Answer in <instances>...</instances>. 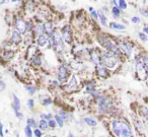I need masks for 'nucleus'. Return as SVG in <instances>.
Wrapping results in <instances>:
<instances>
[{
  "mask_svg": "<svg viewBox=\"0 0 148 137\" xmlns=\"http://www.w3.org/2000/svg\"><path fill=\"white\" fill-rule=\"evenodd\" d=\"M112 129L117 137H133L130 126L122 120H114L112 122Z\"/></svg>",
  "mask_w": 148,
  "mask_h": 137,
  "instance_id": "obj_1",
  "label": "nucleus"
},
{
  "mask_svg": "<svg viewBox=\"0 0 148 137\" xmlns=\"http://www.w3.org/2000/svg\"><path fill=\"white\" fill-rule=\"evenodd\" d=\"M101 64L106 67H109V68H114L117 64L118 60L117 57H116L115 54L111 53V52L107 51V52H103L101 53Z\"/></svg>",
  "mask_w": 148,
  "mask_h": 137,
  "instance_id": "obj_2",
  "label": "nucleus"
},
{
  "mask_svg": "<svg viewBox=\"0 0 148 137\" xmlns=\"http://www.w3.org/2000/svg\"><path fill=\"white\" fill-rule=\"evenodd\" d=\"M99 42H101V45H103L107 50H109V52L115 54V55H118V54H119V49H118L117 46H116L111 40H109L106 37H99Z\"/></svg>",
  "mask_w": 148,
  "mask_h": 137,
  "instance_id": "obj_3",
  "label": "nucleus"
},
{
  "mask_svg": "<svg viewBox=\"0 0 148 137\" xmlns=\"http://www.w3.org/2000/svg\"><path fill=\"white\" fill-rule=\"evenodd\" d=\"M97 106H99V113H106L109 112L110 107H111V101L109 98H105V96H99V100H97Z\"/></svg>",
  "mask_w": 148,
  "mask_h": 137,
  "instance_id": "obj_4",
  "label": "nucleus"
},
{
  "mask_svg": "<svg viewBox=\"0 0 148 137\" xmlns=\"http://www.w3.org/2000/svg\"><path fill=\"white\" fill-rule=\"evenodd\" d=\"M53 39H54V43H55L56 46V50L58 52H61L62 49H63V38L62 36L59 34V32H56L53 36Z\"/></svg>",
  "mask_w": 148,
  "mask_h": 137,
  "instance_id": "obj_5",
  "label": "nucleus"
},
{
  "mask_svg": "<svg viewBox=\"0 0 148 137\" xmlns=\"http://www.w3.org/2000/svg\"><path fill=\"white\" fill-rule=\"evenodd\" d=\"M15 25H16L17 31L21 34H25L27 31V23H25L23 19H17L15 21Z\"/></svg>",
  "mask_w": 148,
  "mask_h": 137,
  "instance_id": "obj_6",
  "label": "nucleus"
},
{
  "mask_svg": "<svg viewBox=\"0 0 148 137\" xmlns=\"http://www.w3.org/2000/svg\"><path fill=\"white\" fill-rule=\"evenodd\" d=\"M62 38L63 40L66 42V43H71V40H72V37H71V32H70V28L68 25H66L63 30H62V34H61Z\"/></svg>",
  "mask_w": 148,
  "mask_h": 137,
  "instance_id": "obj_7",
  "label": "nucleus"
},
{
  "mask_svg": "<svg viewBox=\"0 0 148 137\" xmlns=\"http://www.w3.org/2000/svg\"><path fill=\"white\" fill-rule=\"evenodd\" d=\"M67 77V69L65 66H60L58 70V78L60 81H64Z\"/></svg>",
  "mask_w": 148,
  "mask_h": 137,
  "instance_id": "obj_8",
  "label": "nucleus"
},
{
  "mask_svg": "<svg viewBox=\"0 0 148 137\" xmlns=\"http://www.w3.org/2000/svg\"><path fill=\"white\" fill-rule=\"evenodd\" d=\"M90 58H91V61L95 64V65H99L101 63V57L99 56V54L97 53L95 51H92L90 53Z\"/></svg>",
  "mask_w": 148,
  "mask_h": 137,
  "instance_id": "obj_9",
  "label": "nucleus"
},
{
  "mask_svg": "<svg viewBox=\"0 0 148 137\" xmlns=\"http://www.w3.org/2000/svg\"><path fill=\"white\" fill-rule=\"evenodd\" d=\"M44 29H45V32L47 33L48 36L52 37L53 36V33H54V29H53V25L50 21H47V23L44 25Z\"/></svg>",
  "mask_w": 148,
  "mask_h": 137,
  "instance_id": "obj_10",
  "label": "nucleus"
},
{
  "mask_svg": "<svg viewBox=\"0 0 148 137\" xmlns=\"http://www.w3.org/2000/svg\"><path fill=\"white\" fill-rule=\"evenodd\" d=\"M11 41L14 44H17L21 41V33L18 31H13L12 35H11Z\"/></svg>",
  "mask_w": 148,
  "mask_h": 137,
  "instance_id": "obj_11",
  "label": "nucleus"
},
{
  "mask_svg": "<svg viewBox=\"0 0 148 137\" xmlns=\"http://www.w3.org/2000/svg\"><path fill=\"white\" fill-rule=\"evenodd\" d=\"M131 49H132V47H131L130 44H127V43H122L121 44V50L123 52H125V53L127 54V56L131 55V52H132Z\"/></svg>",
  "mask_w": 148,
  "mask_h": 137,
  "instance_id": "obj_12",
  "label": "nucleus"
},
{
  "mask_svg": "<svg viewBox=\"0 0 148 137\" xmlns=\"http://www.w3.org/2000/svg\"><path fill=\"white\" fill-rule=\"evenodd\" d=\"M13 110H14V112H17V111H19V109H21V102H19L18 98H17L15 94H13Z\"/></svg>",
  "mask_w": 148,
  "mask_h": 137,
  "instance_id": "obj_13",
  "label": "nucleus"
},
{
  "mask_svg": "<svg viewBox=\"0 0 148 137\" xmlns=\"http://www.w3.org/2000/svg\"><path fill=\"white\" fill-rule=\"evenodd\" d=\"M37 43H38V45H39V46H41V47H44V46H45L46 44L48 43V41H47V39H46L45 36L42 35V36H39V37H38Z\"/></svg>",
  "mask_w": 148,
  "mask_h": 137,
  "instance_id": "obj_14",
  "label": "nucleus"
},
{
  "mask_svg": "<svg viewBox=\"0 0 148 137\" xmlns=\"http://www.w3.org/2000/svg\"><path fill=\"white\" fill-rule=\"evenodd\" d=\"M77 86V81H76V77L75 76H72L71 79H70V82H69V85H68V87H69V89H75Z\"/></svg>",
  "mask_w": 148,
  "mask_h": 137,
  "instance_id": "obj_15",
  "label": "nucleus"
},
{
  "mask_svg": "<svg viewBox=\"0 0 148 137\" xmlns=\"http://www.w3.org/2000/svg\"><path fill=\"white\" fill-rule=\"evenodd\" d=\"M110 28L114 30H118V31H122V30H125V27L123 25H120V23H110Z\"/></svg>",
  "mask_w": 148,
  "mask_h": 137,
  "instance_id": "obj_16",
  "label": "nucleus"
},
{
  "mask_svg": "<svg viewBox=\"0 0 148 137\" xmlns=\"http://www.w3.org/2000/svg\"><path fill=\"white\" fill-rule=\"evenodd\" d=\"M97 73H99V75L103 76V77H106V76L108 75L107 70H106V68L103 67V66H99L97 69Z\"/></svg>",
  "mask_w": 148,
  "mask_h": 137,
  "instance_id": "obj_17",
  "label": "nucleus"
},
{
  "mask_svg": "<svg viewBox=\"0 0 148 137\" xmlns=\"http://www.w3.org/2000/svg\"><path fill=\"white\" fill-rule=\"evenodd\" d=\"M84 122L86 123L88 126H91V127H95V126H97V121H95V119H92V118H85Z\"/></svg>",
  "mask_w": 148,
  "mask_h": 137,
  "instance_id": "obj_18",
  "label": "nucleus"
},
{
  "mask_svg": "<svg viewBox=\"0 0 148 137\" xmlns=\"http://www.w3.org/2000/svg\"><path fill=\"white\" fill-rule=\"evenodd\" d=\"M35 32H36V34H37L38 36H42L44 32H45V29H44L43 25H37V27L35 28Z\"/></svg>",
  "mask_w": 148,
  "mask_h": 137,
  "instance_id": "obj_19",
  "label": "nucleus"
},
{
  "mask_svg": "<svg viewBox=\"0 0 148 137\" xmlns=\"http://www.w3.org/2000/svg\"><path fill=\"white\" fill-rule=\"evenodd\" d=\"M39 126H40V129H41V130H47L48 126H49V123H48L47 121L44 120V119H43V120L40 121Z\"/></svg>",
  "mask_w": 148,
  "mask_h": 137,
  "instance_id": "obj_20",
  "label": "nucleus"
},
{
  "mask_svg": "<svg viewBox=\"0 0 148 137\" xmlns=\"http://www.w3.org/2000/svg\"><path fill=\"white\" fill-rule=\"evenodd\" d=\"M142 65H143V68L146 72H148V57L147 56H144L142 57Z\"/></svg>",
  "mask_w": 148,
  "mask_h": 137,
  "instance_id": "obj_21",
  "label": "nucleus"
},
{
  "mask_svg": "<svg viewBox=\"0 0 148 137\" xmlns=\"http://www.w3.org/2000/svg\"><path fill=\"white\" fill-rule=\"evenodd\" d=\"M55 121L57 122V124L59 125V127H63V119L61 118L60 115H56L55 116Z\"/></svg>",
  "mask_w": 148,
  "mask_h": 137,
  "instance_id": "obj_22",
  "label": "nucleus"
},
{
  "mask_svg": "<svg viewBox=\"0 0 148 137\" xmlns=\"http://www.w3.org/2000/svg\"><path fill=\"white\" fill-rule=\"evenodd\" d=\"M25 136H27V137H32V136H33V132H32V129H31V127H29V125H27V126H25Z\"/></svg>",
  "mask_w": 148,
  "mask_h": 137,
  "instance_id": "obj_23",
  "label": "nucleus"
},
{
  "mask_svg": "<svg viewBox=\"0 0 148 137\" xmlns=\"http://www.w3.org/2000/svg\"><path fill=\"white\" fill-rule=\"evenodd\" d=\"M27 125H29V127H33V128H36V127H37V124H36L35 119H33V118L27 119Z\"/></svg>",
  "mask_w": 148,
  "mask_h": 137,
  "instance_id": "obj_24",
  "label": "nucleus"
},
{
  "mask_svg": "<svg viewBox=\"0 0 148 137\" xmlns=\"http://www.w3.org/2000/svg\"><path fill=\"white\" fill-rule=\"evenodd\" d=\"M99 19H101V25H103V27H107V19H106V17L101 12H99Z\"/></svg>",
  "mask_w": 148,
  "mask_h": 137,
  "instance_id": "obj_25",
  "label": "nucleus"
},
{
  "mask_svg": "<svg viewBox=\"0 0 148 137\" xmlns=\"http://www.w3.org/2000/svg\"><path fill=\"white\" fill-rule=\"evenodd\" d=\"M113 15H114V17H119V15H120L119 7H117V6L114 7L113 8Z\"/></svg>",
  "mask_w": 148,
  "mask_h": 137,
  "instance_id": "obj_26",
  "label": "nucleus"
},
{
  "mask_svg": "<svg viewBox=\"0 0 148 137\" xmlns=\"http://www.w3.org/2000/svg\"><path fill=\"white\" fill-rule=\"evenodd\" d=\"M119 7L122 9L127 8V3H126V1H124V0H120L119 1Z\"/></svg>",
  "mask_w": 148,
  "mask_h": 137,
  "instance_id": "obj_27",
  "label": "nucleus"
},
{
  "mask_svg": "<svg viewBox=\"0 0 148 137\" xmlns=\"http://www.w3.org/2000/svg\"><path fill=\"white\" fill-rule=\"evenodd\" d=\"M25 89H27V92H29L31 94H35V90H36V88L34 87V86H29V85H25Z\"/></svg>",
  "mask_w": 148,
  "mask_h": 137,
  "instance_id": "obj_28",
  "label": "nucleus"
},
{
  "mask_svg": "<svg viewBox=\"0 0 148 137\" xmlns=\"http://www.w3.org/2000/svg\"><path fill=\"white\" fill-rule=\"evenodd\" d=\"M60 116H61V118L63 119V120H67L68 119V114L65 112V111H63V110H61L60 111Z\"/></svg>",
  "mask_w": 148,
  "mask_h": 137,
  "instance_id": "obj_29",
  "label": "nucleus"
},
{
  "mask_svg": "<svg viewBox=\"0 0 148 137\" xmlns=\"http://www.w3.org/2000/svg\"><path fill=\"white\" fill-rule=\"evenodd\" d=\"M33 63L35 64V65H41L42 63V60L40 57H35L33 58Z\"/></svg>",
  "mask_w": 148,
  "mask_h": 137,
  "instance_id": "obj_30",
  "label": "nucleus"
},
{
  "mask_svg": "<svg viewBox=\"0 0 148 137\" xmlns=\"http://www.w3.org/2000/svg\"><path fill=\"white\" fill-rule=\"evenodd\" d=\"M41 103H42V105H44V106H47V105L51 104L52 100H51V98H45V100H42Z\"/></svg>",
  "mask_w": 148,
  "mask_h": 137,
  "instance_id": "obj_31",
  "label": "nucleus"
},
{
  "mask_svg": "<svg viewBox=\"0 0 148 137\" xmlns=\"http://www.w3.org/2000/svg\"><path fill=\"white\" fill-rule=\"evenodd\" d=\"M139 37H140V39H141L143 42H146V41H147V36H146L144 33H140V34H139Z\"/></svg>",
  "mask_w": 148,
  "mask_h": 137,
  "instance_id": "obj_32",
  "label": "nucleus"
},
{
  "mask_svg": "<svg viewBox=\"0 0 148 137\" xmlns=\"http://www.w3.org/2000/svg\"><path fill=\"white\" fill-rule=\"evenodd\" d=\"M48 123H49V126H50V127H52V128H54V127L56 126V123H57V122H56V121H54V120H50Z\"/></svg>",
  "mask_w": 148,
  "mask_h": 137,
  "instance_id": "obj_33",
  "label": "nucleus"
},
{
  "mask_svg": "<svg viewBox=\"0 0 148 137\" xmlns=\"http://www.w3.org/2000/svg\"><path fill=\"white\" fill-rule=\"evenodd\" d=\"M91 15H92V17H95V19H97L99 17V12H97V11H95V10H93L92 12H91Z\"/></svg>",
  "mask_w": 148,
  "mask_h": 137,
  "instance_id": "obj_34",
  "label": "nucleus"
},
{
  "mask_svg": "<svg viewBox=\"0 0 148 137\" xmlns=\"http://www.w3.org/2000/svg\"><path fill=\"white\" fill-rule=\"evenodd\" d=\"M35 135H36V137H41L42 136L41 130H39V129H36V130H35Z\"/></svg>",
  "mask_w": 148,
  "mask_h": 137,
  "instance_id": "obj_35",
  "label": "nucleus"
},
{
  "mask_svg": "<svg viewBox=\"0 0 148 137\" xmlns=\"http://www.w3.org/2000/svg\"><path fill=\"white\" fill-rule=\"evenodd\" d=\"M27 105H29V109H33L34 107V100H29V102H27Z\"/></svg>",
  "mask_w": 148,
  "mask_h": 137,
  "instance_id": "obj_36",
  "label": "nucleus"
},
{
  "mask_svg": "<svg viewBox=\"0 0 148 137\" xmlns=\"http://www.w3.org/2000/svg\"><path fill=\"white\" fill-rule=\"evenodd\" d=\"M132 21H133L134 23H140V19L137 17H134L133 19H132Z\"/></svg>",
  "mask_w": 148,
  "mask_h": 137,
  "instance_id": "obj_37",
  "label": "nucleus"
},
{
  "mask_svg": "<svg viewBox=\"0 0 148 137\" xmlns=\"http://www.w3.org/2000/svg\"><path fill=\"white\" fill-rule=\"evenodd\" d=\"M140 12H141V14H143L144 17H148V10H145V9H141V10H140Z\"/></svg>",
  "mask_w": 148,
  "mask_h": 137,
  "instance_id": "obj_38",
  "label": "nucleus"
},
{
  "mask_svg": "<svg viewBox=\"0 0 148 137\" xmlns=\"http://www.w3.org/2000/svg\"><path fill=\"white\" fill-rule=\"evenodd\" d=\"M142 111H143V114H144V117H148V110L146 108H142Z\"/></svg>",
  "mask_w": 148,
  "mask_h": 137,
  "instance_id": "obj_39",
  "label": "nucleus"
},
{
  "mask_svg": "<svg viewBox=\"0 0 148 137\" xmlns=\"http://www.w3.org/2000/svg\"><path fill=\"white\" fill-rule=\"evenodd\" d=\"M0 84H1V88H0V89H1V90H4V88H5V83L3 82V80H1V81H0Z\"/></svg>",
  "mask_w": 148,
  "mask_h": 137,
  "instance_id": "obj_40",
  "label": "nucleus"
},
{
  "mask_svg": "<svg viewBox=\"0 0 148 137\" xmlns=\"http://www.w3.org/2000/svg\"><path fill=\"white\" fill-rule=\"evenodd\" d=\"M15 115H16V116L18 117L19 119H21V118H23V114H21V113L19 112V111H17V112H15Z\"/></svg>",
  "mask_w": 148,
  "mask_h": 137,
  "instance_id": "obj_41",
  "label": "nucleus"
},
{
  "mask_svg": "<svg viewBox=\"0 0 148 137\" xmlns=\"http://www.w3.org/2000/svg\"><path fill=\"white\" fill-rule=\"evenodd\" d=\"M143 32L146 34V35H148V25H145V27L143 28Z\"/></svg>",
  "mask_w": 148,
  "mask_h": 137,
  "instance_id": "obj_42",
  "label": "nucleus"
},
{
  "mask_svg": "<svg viewBox=\"0 0 148 137\" xmlns=\"http://www.w3.org/2000/svg\"><path fill=\"white\" fill-rule=\"evenodd\" d=\"M0 133H1V137H3V125L2 124H1V132Z\"/></svg>",
  "mask_w": 148,
  "mask_h": 137,
  "instance_id": "obj_43",
  "label": "nucleus"
},
{
  "mask_svg": "<svg viewBox=\"0 0 148 137\" xmlns=\"http://www.w3.org/2000/svg\"><path fill=\"white\" fill-rule=\"evenodd\" d=\"M53 83H54V85H57V86L59 85V84H58V82H56V81H54Z\"/></svg>",
  "mask_w": 148,
  "mask_h": 137,
  "instance_id": "obj_44",
  "label": "nucleus"
},
{
  "mask_svg": "<svg viewBox=\"0 0 148 137\" xmlns=\"http://www.w3.org/2000/svg\"><path fill=\"white\" fill-rule=\"evenodd\" d=\"M67 137H74V136H73V135H72V134H69V135H68Z\"/></svg>",
  "mask_w": 148,
  "mask_h": 137,
  "instance_id": "obj_45",
  "label": "nucleus"
},
{
  "mask_svg": "<svg viewBox=\"0 0 148 137\" xmlns=\"http://www.w3.org/2000/svg\"><path fill=\"white\" fill-rule=\"evenodd\" d=\"M52 137H57V136H52Z\"/></svg>",
  "mask_w": 148,
  "mask_h": 137,
  "instance_id": "obj_46",
  "label": "nucleus"
}]
</instances>
